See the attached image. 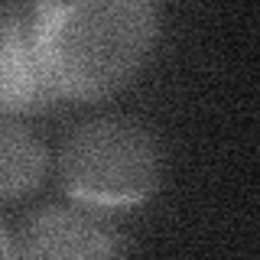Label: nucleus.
Returning <instances> with one entry per match:
<instances>
[{
  "label": "nucleus",
  "instance_id": "1",
  "mask_svg": "<svg viewBox=\"0 0 260 260\" xmlns=\"http://www.w3.org/2000/svg\"><path fill=\"white\" fill-rule=\"evenodd\" d=\"M32 36L59 101H104L143 72L159 0H29Z\"/></svg>",
  "mask_w": 260,
  "mask_h": 260
},
{
  "label": "nucleus",
  "instance_id": "2",
  "mask_svg": "<svg viewBox=\"0 0 260 260\" xmlns=\"http://www.w3.org/2000/svg\"><path fill=\"white\" fill-rule=\"evenodd\" d=\"M59 179L72 202L94 211L137 208L159 189L162 150L130 117H94L65 137Z\"/></svg>",
  "mask_w": 260,
  "mask_h": 260
},
{
  "label": "nucleus",
  "instance_id": "3",
  "mask_svg": "<svg viewBox=\"0 0 260 260\" xmlns=\"http://www.w3.org/2000/svg\"><path fill=\"white\" fill-rule=\"evenodd\" d=\"M59 104L32 36V4L7 0L0 7V117H32Z\"/></svg>",
  "mask_w": 260,
  "mask_h": 260
},
{
  "label": "nucleus",
  "instance_id": "4",
  "mask_svg": "<svg viewBox=\"0 0 260 260\" xmlns=\"http://www.w3.org/2000/svg\"><path fill=\"white\" fill-rule=\"evenodd\" d=\"M120 241L104 211L85 205H46L13 231V257H117Z\"/></svg>",
  "mask_w": 260,
  "mask_h": 260
},
{
  "label": "nucleus",
  "instance_id": "5",
  "mask_svg": "<svg viewBox=\"0 0 260 260\" xmlns=\"http://www.w3.org/2000/svg\"><path fill=\"white\" fill-rule=\"evenodd\" d=\"M49 153L23 120L0 117V202H20L43 185Z\"/></svg>",
  "mask_w": 260,
  "mask_h": 260
},
{
  "label": "nucleus",
  "instance_id": "6",
  "mask_svg": "<svg viewBox=\"0 0 260 260\" xmlns=\"http://www.w3.org/2000/svg\"><path fill=\"white\" fill-rule=\"evenodd\" d=\"M0 257H13V234L0 218Z\"/></svg>",
  "mask_w": 260,
  "mask_h": 260
}]
</instances>
